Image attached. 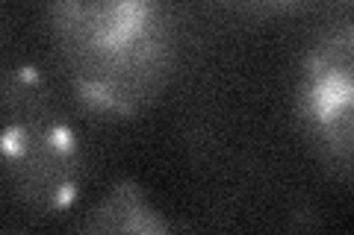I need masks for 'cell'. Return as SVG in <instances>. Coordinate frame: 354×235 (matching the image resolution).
<instances>
[{"instance_id": "3957f363", "label": "cell", "mask_w": 354, "mask_h": 235, "mask_svg": "<svg viewBox=\"0 0 354 235\" xmlns=\"http://www.w3.org/2000/svg\"><path fill=\"white\" fill-rule=\"evenodd\" d=\"M292 121L313 162L354 185V21L328 24L307 41L295 65Z\"/></svg>"}, {"instance_id": "7a4b0ae2", "label": "cell", "mask_w": 354, "mask_h": 235, "mask_svg": "<svg viewBox=\"0 0 354 235\" xmlns=\"http://www.w3.org/2000/svg\"><path fill=\"white\" fill-rule=\"evenodd\" d=\"M3 180L15 206L36 218L65 215L86 185L83 139L32 65L3 76Z\"/></svg>"}, {"instance_id": "277c9868", "label": "cell", "mask_w": 354, "mask_h": 235, "mask_svg": "<svg viewBox=\"0 0 354 235\" xmlns=\"http://www.w3.org/2000/svg\"><path fill=\"white\" fill-rule=\"evenodd\" d=\"M77 232H133V235H160L169 232L171 223L165 221L157 206L151 203L148 192L136 180H118L97 203L83 212L74 223Z\"/></svg>"}, {"instance_id": "5b68a950", "label": "cell", "mask_w": 354, "mask_h": 235, "mask_svg": "<svg viewBox=\"0 0 354 235\" xmlns=\"http://www.w3.org/2000/svg\"><path fill=\"white\" fill-rule=\"evenodd\" d=\"M216 3L234 9V12H245V15H274L283 9L295 6L298 0H216Z\"/></svg>"}, {"instance_id": "6da1fadb", "label": "cell", "mask_w": 354, "mask_h": 235, "mask_svg": "<svg viewBox=\"0 0 354 235\" xmlns=\"http://www.w3.org/2000/svg\"><path fill=\"white\" fill-rule=\"evenodd\" d=\"M48 36L68 92L101 121L148 112L180 53L171 0H50Z\"/></svg>"}]
</instances>
